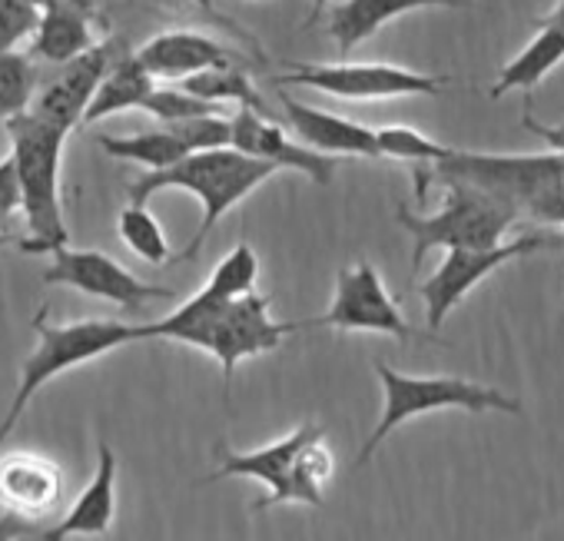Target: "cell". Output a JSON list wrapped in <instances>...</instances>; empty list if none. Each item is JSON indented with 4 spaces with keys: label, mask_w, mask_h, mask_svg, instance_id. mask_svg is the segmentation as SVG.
<instances>
[{
    "label": "cell",
    "mask_w": 564,
    "mask_h": 541,
    "mask_svg": "<svg viewBox=\"0 0 564 541\" xmlns=\"http://www.w3.org/2000/svg\"><path fill=\"white\" fill-rule=\"evenodd\" d=\"M415 176V196L425 203L429 186L435 183H465L475 186L508 206H514L521 216H534L561 186H564V156L561 153H468L455 150L429 166H412Z\"/></svg>",
    "instance_id": "cell-4"
},
{
    "label": "cell",
    "mask_w": 564,
    "mask_h": 541,
    "mask_svg": "<svg viewBox=\"0 0 564 541\" xmlns=\"http://www.w3.org/2000/svg\"><path fill=\"white\" fill-rule=\"evenodd\" d=\"M189 153H206V150H223L232 147V123L219 113H199L189 120L163 123Z\"/></svg>",
    "instance_id": "cell-29"
},
{
    "label": "cell",
    "mask_w": 564,
    "mask_h": 541,
    "mask_svg": "<svg viewBox=\"0 0 564 541\" xmlns=\"http://www.w3.org/2000/svg\"><path fill=\"white\" fill-rule=\"evenodd\" d=\"M564 61V34L554 28H538L534 41L511 61L501 67L498 80L488 87L491 100H501L511 90H531L538 87L557 64Z\"/></svg>",
    "instance_id": "cell-22"
},
{
    "label": "cell",
    "mask_w": 564,
    "mask_h": 541,
    "mask_svg": "<svg viewBox=\"0 0 564 541\" xmlns=\"http://www.w3.org/2000/svg\"><path fill=\"white\" fill-rule=\"evenodd\" d=\"M376 143H379V160H405L412 166H429L452 153V147H445L412 127H379Z\"/></svg>",
    "instance_id": "cell-28"
},
{
    "label": "cell",
    "mask_w": 564,
    "mask_h": 541,
    "mask_svg": "<svg viewBox=\"0 0 564 541\" xmlns=\"http://www.w3.org/2000/svg\"><path fill=\"white\" fill-rule=\"evenodd\" d=\"M329 4V0H313V14H310V24H316L319 21V14H323V8Z\"/></svg>",
    "instance_id": "cell-37"
},
{
    "label": "cell",
    "mask_w": 564,
    "mask_h": 541,
    "mask_svg": "<svg viewBox=\"0 0 564 541\" xmlns=\"http://www.w3.org/2000/svg\"><path fill=\"white\" fill-rule=\"evenodd\" d=\"M376 376L382 386V415L356 455L359 468L376 455V448L399 425H405L419 415L442 412V409H458V412H471V415H488V412L521 415V409H524L521 399H514L495 386L471 382L465 376H409V372H399L386 363H376Z\"/></svg>",
    "instance_id": "cell-7"
},
{
    "label": "cell",
    "mask_w": 564,
    "mask_h": 541,
    "mask_svg": "<svg viewBox=\"0 0 564 541\" xmlns=\"http://www.w3.org/2000/svg\"><path fill=\"white\" fill-rule=\"evenodd\" d=\"M8 137L21 190V209L31 229V236L18 246L24 252H54L70 239L61 209V156L70 133L34 113H21L8 120Z\"/></svg>",
    "instance_id": "cell-5"
},
{
    "label": "cell",
    "mask_w": 564,
    "mask_h": 541,
    "mask_svg": "<svg viewBox=\"0 0 564 541\" xmlns=\"http://www.w3.org/2000/svg\"><path fill=\"white\" fill-rule=\"evenodd\" d=\"M64 501V472L37 452L0 455V508L8 515L41 521Z\"/></svg>",
    "instance_id": "cell-15"
},
{
    "label": "cell",
    "mask_w": 564,
    "mask_h": 541,
    "mask_svg": "<svg viewBox=\"0 0 564 541\" xmlns=\"http://www.w3.org/2000/svg\"><path fill=\"white\" fill-rule=\"evenodd\" d=\"M193 4H196L199 11H206L209 18H219L223 24H229V21H226V18L219 14V8H216V0H193ZM229 28H232V24H229ZM232 31H239V28H232ZM239 34H246V31H239Z\"/></svg>",
    "instance_id": "cell-36"
},
{
    "label": "cell",
    "mask_w": 564,
    "mask_h": 541,
    "mask_svg": "<svg viewBox=\"0 0 564 541\" xmlns=\"http://www.w3.org/2000/svg\"><path fill=\"white\" fill-rule=\"evenodd\" d=\"M300 323H275L269 313V300L262 293H246L236 300H219L199 290L180 310L156 323H143L147 339H170L209 353L229 392V382L239 363L275 353L290 333H300Z\"/></svg>",
    "instance_id": "cell-1"
},
{
    "label": "cell",
    "mask_w": 564,
    "mask_h": 541,
    "mask_svg": "<svg viewBox=\"0 0 564 541\" xmlns=\"http://www.w3.org/2000/svg\"><path fill=\"white\" fill-rule=\"evenodd\" d=\"M272 173H275L272 163L246 156V153H239L232 147L189 153V156H183L180 163H173L166 170H153V173L137 176L133 186H130V203L147 206L163 190H186L203 203V219H199L196 236L173 256V262H186V259L199 256V249L209 239V232L216 229V223L236 203H242L252 190H259Z\"/></svg>",
    "instance_id": "cell-3"
},
{
    "label": "cell",
    "mask_w": 564,
    "mask_h": 541,
    "mask_svg": "<svg viewBox=\"0 0 564 541\" xmlns=\"http://www.w3.org/2000/svg\"><path fill=\"white\" fill-rule=\"evenodd\" d=\"M153 87H156V80L147 74V67L133 54H123L113 61V67L100 80L80 123H97V120H107V117H117L127 110H140Z\"/></svg>",
    "instance_id": "cell-21"
},
{
    "label": "cell",
    "mask_w": 564,
    "mask_h": 541,
    "mask_svg": "<svg viewBox=\"0 0 564 541\" xmlns=\"http://www.w3.org/2000/svg\"><path fill=\"white\" fill-rule=\"evenodd\" d=\"M8 242H11V236H8V232H0V249H4Z\"/></svg>",
    "instance_id": "cell-39"
},
{
    "label": "cell",
    "mask_w": 564,
    "mask_h": 541,
    "mask_svg": "<svg viewBox=\"0 0 564 541\" xmlns=\"http://www.w3.org/2000/svg\"><path fill=\"white\" fill-rule=\"evenodd\" d=\"M147 74L156 80H186L193 74L213 71V67H232L239 64V57L223 47L219 41L199 34V31H166L156 34L153 41H147L137 54H133Z\"/></svg>",
    "instance_id": "cell-18"
},
{
    "label": "cell",
    "mask_w": 564,
    "mask_h": 541,
    "mask_svg": "<svg viewBox=\"0 0 564 541\" xmlns=\"http://www.w3.org/2000/svg\"><path fill=\"white\" fill-rule=\"evenodd\" d=\"M279 107L290 117L296 137L303 140V147L316 150V153H343V156H362V160H379V143H376V130L362 127L349 117L310 107L296 97H290L279 87Z\"/></svg>",
    "instance_id": "cell-16"
},
{
    "label": "cell",
    "mask_w": 564,
    "mask_h": 541,
    "mask_svg": "<svg viewBox=\"0 0 564 541\" xmlns=\"http://www.w3.org/2000/svg\"><path fill=\"white\" fill-rule=\"evenodd\" d=\"M445 199L435 213H412L399 203V226L412 236V273H419L432 249H491L505 242L508 229L524 219L514 206L465 186V183H438Z\"/></svg>",
    "instance_id": "cell-8"
},
{
    "label": "cell",
    "mask_w": 564,
    "mask_h": 541,
    "mask_svg": "<svg viewBox=\"0 0 564 541\" xmlns=\"http://www.w3.org/2000/svg\"><path fill=\"white\" fill-rule=\"evenodd\" d=\"M41 24V11L28 0H0V51H18L28 37H34Z\"/></svg>",
    "instance_id": "cell-31"
},
{
    "label": "cell",
    "mask_w": 564,
    "mask_h": 541,
    "mask_svg": "<svg viewBox=\"0 0 564 541\" xmlns=\"http://www.w3.org/2000/svg\"><path fill=\"white\" fill-rule=\"evenodd\" d=\"M279 87H310L339 100H395V97H435L445 90V77L415 74L395 64H290Z\"/></svg>",
    "instance_id": "cell-11"
},
{
    "label": "cell",
    "mask_w": 564,
    "mask_h": 541,
    "mask_svg": "<svg viewBox=\"0 0 564 541\" xmlns=\"http://www.w3.org/2000/svg\"><path fill=\"white\" fill-rule=\"evenodd\" d=\"M303 329H339V333H376L399 343L415 339V326L402 316L399 300L386 290V280L369 259L339 269L333 303L323 316L300 323Z\"/></svg>",
    "instance_id": "cell-10"
},
{
    "label": "cell",
    "mask_w": 564,
    "mask_h": 541,
    "mask_svg": "<svg viewBox=\"0 0 564 541\" xmlns=\"http://www.w3.org/2000/svg\"><path fill=\"white\" fill-rule=\"evenodd\" d=\"M54 262L44 269V283L47 286H67L94 300H107L120 306L123 313H143L150 303H166L176 293L160 283H147L133 277L127 266H120L113 256L100 249H70L57 246Z\"/></svg>",
    "instance_id": "cell-12"
},
{
    "label": "cell",
    "mask_w": 564,
    "mask_h": 541,
    "mask_svg": "<svg viewBox=\"0 0 564 541\" xmlns=\"http://www.w3.org/2000/svg\"><path fill=\"white\" fill-rule=\"evenodd\" d=\"M538 223H547V226H561L564 229V186L541 206V213L534 216Z\"/></svg>",
    "instance_id": "cell-34"
},
{
    "label": "cell",
    "mask_w": 564,
    "mask_h": 541,
    "mask_svg": "<svg viewBox=\"0 0 564 541\" xmlns=\"http://www.w3.org/2000/svg\"><path fill=\"white\" fill-rule=\"evenodd\" d=\"M34 333H37V349L24 359L21 382L14 392V402L8 415L0 419V445L8 442V435L18 429L21 415L34 402V396L57 376L94 363L120 346L143 343L147 333L143 326L133 323H117V320H77V323H51L47 310L34 316Z\"/></svg>",
    "instance_id": "cell-6"
},
{
    "label": "cell",
    "mask_w": 564,
    "mask_h": 541,
    "mask_svg": "<svg viewBox=\"0 0 564 541\" xmlns=\"http://www.w3.org/2000/svg\"><path fill=\"white\" fill-rule=\"evenodd\" d=\"M94 44L90 0H54L51 8L41 11V24L31 37V54L47 64H67Z\"/></svg>",
    "instance_id": "cell-19"
},
{
    "label": "cell",
    "mask_w": 564,
    "mask_h": 541,
    "mask_svg": "<svg viewBox=\"0 0 564 541\" xmlns=\"http://www.w3.org/2000/svg\"><path fill=\"white\" fill-rule=\"evenodd\" d=\"M97 143L113 160L140 163V166H147V173L166 170V166L180 163L183 156H189V150L166 127L147 130V133H133V137H97Z\"/></svg>",
    "instance_id": "cell-24"
},
{
    "label": "cell",
    "mask_w": 564,
    "mask_h": 541,
    "mask_svg": "<svg viewBox=\"0 0 564 541\" xmlns=\"http://www.w3.org/2000/svg\"><path fill=\"white\" fill-rule=\"evenodd\" d=\"M564 239L551 236V232H521L508 242H498L491 249H448L445 259L438 262L435 273L419 283V296L425 303V320L429 329L438 333L445 326V320L465 303L468 293H475L495 269L544 252V249H561Z\"/></svg>",
    "instance_id": "cell-9"
},
{
    "label": "cell",
    "mask_w": 564,
    "mask_h": 541,
    "mask_svg": "<svg viewBox=\"0 0 564 541\" xmlns=\"http://www.w3.org/2000/svg\"><path fill=\"white\" fill-rule=\"evenodd\" d=\"M422 8H468L465 0H343L329 11V37L343 54L376 37L389 21Z\"/></svg>",
    "instance_id": "cell-20"
},
{
    "label": "cell",
    "mask_w": 564,
    "mask_h": 541,
    "mask_svg": "<svg viewBox=\"0 0 564 541\" xmlns=\"http://www.w3.org/2000/svg\"><path fill=\"white\" fill-rule=\"evenodd\" d=\"M117 57H123V41L113 37V41L94 44L80 57L61 64V74L44 84V90L31 100L28 113H34V117L70 133L74 127H80L84 110L90 107L100 80L107 77V71L113 67Z\"/></svg>",
    "instance_id": "cell-13"
},
{
    "label": "cell",
    "mask_w": 564,
    "mask_h": 541,
    "mask_svg": "<svg viewBox=\"0 0 564 541\" xmlns=\"http://www.w3.org/2000/svg\"><path fill=\"white\" fill-rule=\"evenodd\" d=\"M37 531V524L34 521H28V518H18V515H0V541H18V538H28V534H34Z\"/></svg>",
    "instance_id": "cell-33"
},
{
    "label": "cell",
    "mask_w": 564,
    "mask_h": 541,
    "mask_svg": "<svg viewBox=\"0 0 564 541\" xmlns=\"http://www.w3.org/2000/svg\"><path fill=\"white\" fill-rule=\"evenodd\" d=\"M37 71L28 54L0 51V120H14L31 110Z\"/></svg>",
    "instance_id": "cell-27"
},
{
    "label": "cell",
    "mask_w": 564,
    "mask_h": 541,
    "mask_svg": "<svg viewBox=\"0 0 564 541\" xmlns=\"http://www.w3.org/2000/svg\"><path fill=\"white\" fill-rule=\"evenodd\" d=\"M117 232L120 239L127 242L130 252H137L143 262L150 266H166L173 256H170V242H166V232L160 226V219L147 209V206H127L117 219Z\"/></svg>",
    "instance_id": "cell-25"
},
{
    "label": "cell",
    "mask_w": 564,
    "mask_h": 541,
    "mask_svg": "<svg viewBox=\"0 0 564 541\" xmlns=\"http://www.w3.org/2000/svg\"><path fill=\"white\" fill-rule=\"evenodd\" d=\"M117 518V455L107 439L97 442V475L67 508V515L41 531V541H70V538H100L113 528Z\"/></svg>",
    "instance_id": "cell-17"
},
{
    "label": "cell",
    "mask_w": 564,
    "mask_h": 541,
    "mask_svg": "<svg viewBox=\"0 0 564 541\" xmlns=\"http://www.w3.org/2000/svg\"><path fill=\"white\" fill-rule=\"evenodd\" d=\"M229 123H232V150H239L246 156H256V160H265L275 170L279 166L296 170V173L310 176L316 186L333 183L336 156L300 147L296 140L286 137V130H282L279 123H272L269 117L252 113V110H239L236 117H229Z\"/></svg>",
    "instance_id": "cell-14"
},
{
    "label": "cell",
    "mask_w": 564,
    "mask_h": 541,
    "mask_svg": "<svg viewBox=\"0 0 564 541\" xmlns=\"http://www.w3.org/2000/svg\"><path fill=\"white\" fill-rule=\"evenodd\" d=\"M28 4H34L37 11H44V8H51V4H54V0H28Z\"/></svg>",
    "instance_id": "cell-38"
},
{
    "label": "cell",
    "mask_w": 564,
    "mask_h": 541,
    "mask_svg": "<svg viewBox=\"0 0 564 541\" xmlns=\"http://www.w3.org/2000/svg\"><path fill=\"white\" fill-rule=\"evenodd\" d=\"M180 87L186 94H193L196 100L203 104H239V110H252V113H262L269 117V107L262 100V94L256 90L252 77L246 71H239L236 64L232 67H213V71H203V74H193L186 80H180Z\"/></svg>",
    "instance_id": "cell-23"
},
{
    "label": "cell",
    "mask_w": 564,
    "mask_h": 541,
    "mask_svg": "<svg viewBox=\"0 0 564 541\" xmlns=\"http://www.w3.org/2000/svg\"><path fill=\"white\" fill-rule=\"evenodd\" d=\"M18 209H21V190H18L14 163L8 156V160H0V226H4Z\"/></svg>",
    "instance_id": "cell-32"
},
{
    "label": "cell",
    "mask_w": 564,
    "mask_h": 541,
    "mask_svg": "<svg viewBox=\"0 0 564 541\" xmlns=\"http://www.w3.org/2000/svg\"><path fill=\"white\" fill-rule=\"evenodd\" d=\"M256 280H259V256L249 242H236L209 273L206 280V293L219 296V300H236L246 293H256Z\"/></svg>",
    "instance_id": "cell-26"
},
{
    "label": "cell",
    "mask_w": 564,
    "mask_h": 541,
    "mask_svg": "<svg viewBox=\"0 0 564 541\" xmlns=\"http://www.w3.org/2000/svg\"><path fill=\"white\" fill-rule=\"evenodd\" d=\"M140 110L153 113V117H156V120H163V123L189 120V117H199V113H216V107H213V104L196 100V97H193V94H186L183 87H153Z\"/></svg>",
    "instance_id": "cell-30"
},
{
    "label": "cell",
    "mask_w": 564,
    "mask_h": 541,
    "mask_svg": "<svg viewBox=\"0 0 564 541\" xmlns=\"http://www.w3.org/2000/svg\"><path fill=\"white\" fill-rule=\"evenodd\" d=\"M216 472L206 482L223 478H256L265 485V495L252 505V511H269L275 505H313L319 508L323 488L333 478L336 458L326 445V425L303 422L290 435H282L262 448L236 452L226 442H216Z\"/></svg>",
    "instance_id": "cell-2"
},
{
    "label": "cell",
    "mask_w": 564,
    "mask_h": 541,
    "mask_svg": "<svg viewBox=\"0 0 564 541\" xmlns=\"http://www.w3.org/2000/svg\"><path fill=\"white\" fill-rule=\"evenodd\" d=\"M534 28H554V31H561V34H564V0H557L551 14L534 18Z\"/></svg>",
    "instance_id": "cell-35"
}]
</instances>
